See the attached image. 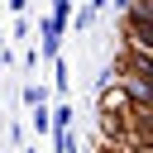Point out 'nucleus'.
Wrapping results in <instances>:
<instances>
[{
  "label": "nucleus",
  "mask_w": 153,
  "mask_h": 153,
  "mask_svg": "<svg viewBox=\"0 0 153 153\" xmlns=\"http://www.w3.org/2000/svg\"><path fill=\"white\" fill-rule=\"evenodd\" d=\"M62 29H67L62 19H53V14L43 19V57H53V62H57V48H62Z\"/></svg>",
  "instance_id": "1"
},
{
  "label": "nucleus",
  "mask_w": 153,
  "mask_h": 153,
  "mask_svg": "<svg viewBox=\"0 0 153 153\" xmlns=\"http://www.w3.org/2000/svg\"><path fill=\"white\" fill-rule=\"evenodd\" d=\"M29 120H33V129H38V134H48V129H53V110H48V105H38Z\"/></svg>",
  "instance_id": "2"
},
{
  "label": "nucleus",
  "mask_w": 153,
  "mask_h": 153,
  "mask_svg": "<svg viewBox=\"0 0 153 153\" xmlns=\"http://www.w3.org/2000/svg\"><path fill=\"white\" fill-rule=\"evenodd\" d=\"M24 105L38 110V105H43V86H24Z\"/></svg>",
  "instance_id": "3"
},
{
  "label": "nucleus",
  "mask_w": 153,
  "mask_h": 153,
  "mask_svg": "<svg viewBox=\"0 0 153 153\" xmlns=\"http://www.w3.org/2000/svg\"><path fill=\"white\" fill-rule=\"evenodd\" d=\"M72 5H76V0H53V19H62V24H67V14H72Z\"/></svg>",
  "instance_id": "4"
},
{
  "label": "nucleus",
  "mask_w": 153,
  "mask_h": 153,
  "mask_svg": "<svg viewBox=\"0 0 153 153\" xmlns=\"http://www.w3.org/2000/svg\"><path fill=\"white\" fill-rule=\"evenodd\" d=\"M53 76H57V91H67V62H62V57L53 62Z\"/></svg>",
  "instance_id": "5"
},
{
  "label": "nucleus",
  "mask_w": 153,
  "mask_h": 153,
  "mask_svg": "<svg viewBox=\"0 0 153 153\" xmlns=\"http://www.w3.org/2000/svg\"><path fill=\"white\" fill-rule=\"evenodd\" d=\"M24 5H29V0H10V10H14V14H24Z\"/></svg>",
  "instance_id": "6"
},
{
  "label": "nucleus",
  "mask_w": 153,
  "mask_h": 153,
  "mask_svg": "<svg viewBox=\"0 0 153 153\" xmlns=\"http://www.w3.org/2000/svg\"><path fill=\"white\" fill-rule=\"evenodd\" d=\"M0 43H5V33H0Z\"/></svg>",
  "instance_id": "7"
}]
</instances>
